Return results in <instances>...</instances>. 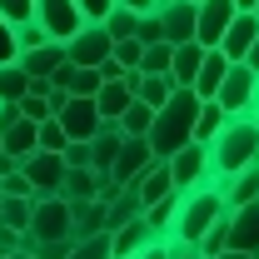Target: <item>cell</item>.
<instances>
[{"mask_svg":"<svg viewBox=\"0 0 259 259\" xmlns=\"http://www.w3.org/2000/svg\"><path fill=\"white\" fill-rule=\"evenodd\" d=\"M259 160V110H244V115H229L225 130L209 140V175L214 180H229L234 169Z\"/></svg>","mask_w":259,"mask_h":259,"instance_id":"obj_1","label":"cell"},{"mask_svg":"<svg viewBox=\"0 0 259 259\" xmlns=\"http://www.w3.org/2000/svg\"><path fill=\"white\" fill-rule=\"evenodd\" d=\"M194 115H199V95H194L190 85H175L169 100H164L160 110H155V120H150V150L155 155H169V150H180V145H190L194 140Z\"/></svg>","mask_w":259,"mask_h":259,"instance_id":"obj_2","label":"cell"},{"mask_svg":"<svg viewBox=\"0 0 259 259\" xmlns=\"http://www.w3.org/2000/svg\"><path fill=\"white\" fill-rule=\"evenodd\" d=\"M225 214V199L214 190H180V209H175V225H169V239L180 244H199L204 229Z\"/></svg>","mask_w":259,"mask_h":259,"instance_id":"obj_3","label":"cell"},{"mask_svg":"<svg viewBox=\"0 0 259 259\" xmlns=\"http://www.w3.org/2000/svg\"><path fill=\"white\" fill-rule=\"evenodd\" d=\"M169 164V180H175V190H214V175H209V145H180V150H169L164 155Z\"/></svg>","mask_w":259,"mask_h":259,"instance_id":"obj_4","label":"cell"},{"mask_svg":"<svg viewBox=\"0 0 259 259\" xmlns=\"http://www.w3.org/2000/svg\"><path fill=\"white\" fill-rule=\"evenodd\" d=\"M30 234L35 239H70V199L65 194H30Z\"/></svg>","mask_w":259,"mask_h":259,"instance_id":"obj_5","label":"cell"},{"mask_svg":"<svg viewBox=\"0 0 259 259\" xmlns=\"http://www.w3.org/2000/svg\"><path fill=\"white\" fill-rule=\"evenodd\" d=\"M225 249L234 254H254L259 259V199L249 204H225Z\"/></svg>","mask_w":259,"mask_h":259,"instance_id":"obj_6","label":"cell"},{"mask_svg":"<svg viewBox=\"0 0 259 259\" xmlns=\"http://www.w3.org/2000/svg\"><path fill=\"white\" fill-rule=\"evenodd\" d=\"M254 95H259V75L244 60H229V70H225V80H220V90H214V100L225 105L229 115H244V110H254Z\"/></svg>","mask_w":259,"mask_h":259,"instance_id":"obj_7","label":"cell"},{"mask_svg":"<svg viewBox=\"0 0 259 259\" xmlns=\"http://www.w3.org/2000/svg\"><path fill=\"white\" fill-rule=\"evenodd\" d=\"M30 20L50 35V40H60V45L85 25V15H80V5H75V0H35V15H30Z\"/></svg>","mask_w":259,"mask_h":259,"instance_id":"obj_8","label":"cell"},{"mask_svg":"<svg viewBox=\"0 0 259 259\" xmlns=\"http://www.w3.org/2000/svg\"><path fill=\"white\" fill-rule=\"evenodd\" d=\"M155 160H160V155L150 150L145 135H125V140H120V155H115V164H110V180H115V185H135Z\"/></svg>","mask_w":259,"mask_h":259,"instance_id":"obj_9","label":"cell"},{"mask_svg":"<svg viewBox=\"0 0 259 259\" xmlns=\"http://www.w3.org/2000/svg\"><path fill=\"white\" fill-rule=\"evenodd\" d=\"M105 55H110V30H105L100 20H85L80 30L65 40V60L70 65H90V70H95Z\"/></svg>","mask_w":259,"mask_h":259,"instance_id":"obj_10","label":"cell"},{"mask_svg":"<svg viewBox=\"0 0 259 259\" xmlns=\"http://www.w3.org/2000/svg\"><path fill=\"white\" fill-rule=\"evenodd\" d=\"M20 175L30 180L35 194H60V175H65V160L55 150H30L20 155Z\"/></svg>","mask_w":259,"mask_h":259,"instance_id":"obj_11","label":"cell"},{"mask_svg":"<svg viewBox=\"0 0 259 259\" xmlns=\"http://www.w3.org/2000/svg\"><path fill=\"white\" fill-rule=\"evenodd\" d=\"M55 120H60V130H65V140H90L100 130V110H95V95H70L55 110Z\"/></svg>","mask_w":259,"mask_h":259,"instance_id":"obj_12","label":"cell"},{"mask_svg":"<svg viewBox=\"0 0 259 259\" xmlns=\"http://www.w3.org/2000/svg\"><path fill=\"white\" fill-rule=\"evenodd\" d=\"M234 0H199L194 5V40L199 45H220V35H225V25L234 20Z\"/></svg>","mask_w":259,"mask_h":259,"instance_id":"obj_13","label":"cell"},{"mask_svg":"<svg viewBox=\"0 0 259 259\" xmlns=\"http://www.w3.org/2000/svg\"><path fill=\"white\" fill-rule=\"evenodd\" d=\"M15 65H20L30 80H50V75L65 65V45L60 40H40V45H30V50H20Z\"/></svg>","mask_w":259,"mask_h":259,"instance_id":"obj_14","label":"cell"},{"mask_svg":"<svg viewBox=\"0 0 259 259\" xmlns=\"http://www.w3.org/2000/svg\"><path fill=\"white\" fill-rule=\"evenodd\" d=\"M194 5L199 0H160V25H164V40L180 45V40H194Z\"/></svg>","mask_w":259,"mask_h":259,"instance_id":"obj_15","label":"cell"},{"mask_svg":"<svg viewBox=\"0 0 259 259\" xmlns=\"http://www.w3.org/2000/svg\"><path fill=\"white\" fill-rule=\"evenodd\" d=\"M225 70H229V55L220 50V45H204V60H199V70H194L190 90H194L199 100H214L220 80H225Z\"/></svg>","mask_w":259,"mask_h":259,"instance_id":"obj_16","label":"cell"},{"mask_svg":"<svg viewBox=\"0 0 259 259\" xmlns=\"http://www.w3.org/2000/svg\"><path fill=\"white\" fill-rule=\"evenodd\" d=\"M254 35H259V15L254 10H234V20H229L225 35H220V50H225L229 60H244V50H249Z\"/></svg>","mask_w":259,"mask_h":259,"instance_id":"obj_17","label":"cell"},{"mask_svg":"<svg viewBox=\"0 0 259 259\" xmlns=\"http://www.w3.org/2000/svg\"><path fill=\"white\" fill-rule=\"evenodd\" d=\"M150 239H155V229L145 225V214H135L120 229H110V259H130L140 244H150Z\"/></svg>","mask_w":259,"mask_h":259,"instance_id":"obj_18","label":"cell"},{"mask_svg":"<svg viewBox=\"0 0 259 259\" xmlns=\"http://www.w3.org/2000/svg\"><path fill=\"white\" fill-rule=\"evenodd\" d=\"M105 229V199H70V239Z\"/></svg>","mask_w":259,"mask_h":259,"instance_id":"obj_19","label":"cell"},{"mask_svg":"<svg viewBox=\"0 0 259 259\" xmlns=\"http://www.w3.org/2000/svg\"><path fill=\"white\" fill-rule=\"evenodd\" d=\"M199 60H204V45H199V40H180V45L169 50V80H175V85H190Z\"/></svg>","mask_w":259,"mask_h":259,"instance_id":"obj_20","label":"cell"},{"mask_svg":"<svg viewBox=\"0 0 259 259\" xmlns=\"http://www.w3.org/2000/svg\"><path fill=\"white\" fill-rule=\"evenodd\" d=\"M130 100H135V95H130L125 75H120V80H100V90H95V110H100V120H120Z\"/></svg>","mask_w":259,"mask_h":259,"instance_id":"obj_21","label":"cell"},{"mask_svg":"<svg viewBox=\"0 0 259 259\" xmlns=\"http://www.w3.org/2000/svg\"><path fill=\"white\" fill-rule=\"evenodd\" d=\"M95 190H100V175L90 164H65V175H60L65 199H95Z\"/></svg>","mask_w":259,"mask_h":259,"instance_id":"obj_22","label":"cell"},{"mask_svg":"<svg viewBox=\"0 0 259 259\" xmlns=\"http://www.w3.org/2000/svg\"><path fill=\"white\" fill-rule=\"evenodd\" d=\"M130 190L140 194L145 204H150V199H164V194H175V180H169V164H164V160H155L150 169H145V175H140V180H135V185H130Z\"/></svg>","mask_w":259,"mask_h":259,"instance_id":"obj_23","label":"cell"},{"mask_svg":"<svg viewBox=\"0 0 259 259\" xmlns=\"http://www.w3.org/2000/svg\"><path fill=\"white\" fill-rule=\"evenodd\" d=\"M0 145H5V155H30L35 150V120H25V115H15L10 125H0Z\"/></svg>","mask_w":259,"mask_h":259,"instance_id":"obj_24","label":"cell"},{"mask_svg":"<svg viewBox=\"0 0 259 259\" xmlns=\"http://www.w3.org/2000/svg\"><path fill=\"white\" fill-rule=\"evenodd\" d=\"M225 120H229V110L220 105V100H199V115H194V140H199V145H209V140L225 130Z\"/></svg>","mask_w":259,"mask_h":259,"instance_id":"obj_25","label":"cell"},{"mask_svg":"<svg viewBox=\"0 0 259 259\" xmlns=\"http://www.w3.org/2000/svg\"><path fill=\"white\" fill-rule=\"evenodd\" d=\"M175 209H180V190L164 194V199H150V204H145V225L155 229V234H169V225H175Z\"/></svg>","mask_w":259,"mask_h":259,"instance_id":"obj_26","label":"cell"},{"mask_svg":"<svg viewBox=\"0 0 259 259\" xmlns=\"http://www.w3.org/2000/svg\"><path fill=\"white\" fill-rule=\"evenodd\" d=\"M150 120H155V110H150L145 100H130L125 115H120L115 125H120V135H150Z\"/></svg>","mask_w":259,"mask_h":259,"instance_id":"obj_27","label":"cell"},{"mask_svg":"<svg viewBox=\"0 0 259 259\" xmlns=\"http://www.w3.org/2000/svg\"><path fill=\"white\" fill-rule=\"evenodd\" d=\"M70 259H110V229L80 234V239L70 244Z\"/></svg>","mask_w":259,"mask_h":259,"instance_id":"obj_28","label":"cell"},{"mask_svg":"<svg viewBox=\"0 0 259 259\" xmlns=\"http://www.w3.org/2000/svg\"><path fill=\"white\" fill-rule=\"evenodd\" d=\"M135 20H140V10H130V5H110L100 25L110 30V40H125V35H135Z\"/></svg>","mask_w":259,"mask_h":259,"instance_id":"obj_29","label":"cell"},{"mask_svg":"<svg viewBox=\"0 0 259 259\" xmlns=\"http://www.w3.org/2000/svg\"><path fill=\"white\" fill-rule=\"evenodd\" d=\"M169 50H175L169 40H155V45H145L135 70H145V75H169Z\"/></svg>","mask_w":259,"mask_h":259,"instance_id":"obj_30","label":"cell"},{"mask_svg":"<svg viewBox=\"0 0 259 259\" xmlns=\"http://www.w3.org/2000/svg\"><path fill=\"white\" fill-rule=\"evenodd\" d=\"M25 90H30V75H25L15 60H5L0 65V100H20Z\"/></svg>","mask_w":259,"mask_h":259,"instance_id":"obj_31","label":"cell"},{"mask_svg":"<svg viewBox=\"0 0 259 259\" xmlns=\"http://www.w3.org/2000/svg\"><path fill=\"white\" fill-rule=\"evenodd\" d=\"M0 220H5L10 229H30V199H25V194H5Z\"/></svg>","mask_w":259,"mask_h":259,"instance_id":"obj_32","label":"cell"},{"mask_svg":"<svg viewBox=\"0 0 259 259\" xmlns=\"http://www.w3.org/2000/svg\"><path fill=\"white\" fill-rule=\"evenodd\" d=\"M140 50H145V45H140L135 35H125V40H110V55L125 65V70H135V65H140Z\"/></svg>","mask_w":259,"mask_h":259,"instance_id":"obj_33","label":"cell"},{"mask_svg":"<svg viewBox=\"0 0 259 259\" xmlns=\"http://www.w3.org/2000/svg\"><path fill=\"white\" fill-rule=\"evenodd\" d=\"M30 15H35V0H0V20H5L10 30H15L20 20H30Z\"/></svg>","mask_w":259,"mask_h":259,"instance_id":"obj_34","label":"cell"},{"mask_svg":"<svg viewBox=\"0 0 259 259\" xmlns=\"http://www.w3.org/2000/svg\"><path fill=\"white\" fill-rule=\"evenodd\" d=\"M15 105H20V115H25V120H35V125H40V120H50V105H45V95H30V90H25Z\"/></svg>","mask_w":259,"mask_h":259,"instance_id":"obj_35","label":"cell"},{"mask_svg":"<svg viewBox=\"0 0 259 259\" xmlns=\"http://www.w3.org/2000/svg\"><path fill=\"white\" fill-rule=\"evenodd\" d=\"M40 40H50V35L40 30L35 20H20V25H15V55H20V50H30V45H40Z\"/></svg>","mask_w":259,"mask_h":259,"instance_id":"obj_36","label":"cell"},{"mask_svg":"<svg viewBox=\"0 0 259 259\" xmlns=\"http://www.w3.org/2000/svg\"><path fill=\"white\" fill-rule=\"evenodd\" d=\"M130 259H169V234H155L150 244H140Z\"/></svg>","mask_w":259,"mask_h":259,"instance_id":"obj_37","label":"cell"},{"mask_svg":"<svg viewBox=\"0 0 259 259\" xmlns=\"http://www.w3.org/2000/svg\"><path fill=\"white\" fill-rule=\"evenodd\" d=\"M70 244H75V239H40L35 259H70Z\"/></svg>","mask_w":259,"mask_h":259,"instance_id":"obj_38","label":"cell"},{"mask_svg":"<svg viewBox=\"0 0 259 259\" xmlns=\"http://www.w3.org/2000/svg\"><path fill=\"white\" fill-rule=\"evenodd\" d=\"M0 190L5 194H25V199H30V180H25V175H20V164H15V169H10V175H5V180H0Z\"/></svg>","mask_w":259,"mask_h":259,"instance_id":"obj_39","label":"cell"},{"mask_svg":"<svg viewBox=\"0 0 259 259\" xmlns=\"http://www.w3.org/2000/svg\"><path fill=\"white\" fill-rule=\"evenodd\" d=\"M75 5H80V15H85V20H105V10H110L115 0H75Z\"/></svg>","mask_w":259,"mask_h":259,"instance_id":"obj_40","label":"cell"},{"mask_svg":"<svg viewBox=\"0 0 259 259\" xmlns=\"http://www.w3.org/2000/svg\"><path fill=\"white\" fill-rule=\"evenodd\" d=\"M5 60H15V30L0 20V65H5Z\"/></svg>","mask_w":259,"mask_h":259,"instance_id":"obj_41","label":"cell"},{"mask_svg":"<svg viewBox=\"0 0 259 259\" xmlns=\"http://www.w3.org/2000/svg\"><path fill=\"white\" fill-rule=\"evenodd\" d=\"M169 259H204L194 244H180V239H169Z\"/></svg>","mask_w":259,"mask_h":259,"instance_id":"obj_42","label":"cell"},{"mask_svg":"<svg viewBox=\"0 0 259 259\" xmlns=\"http://www.w3.org/2000/svg\"><path fill=\"white\" fill-rule=\"evenodd\" d=\"M15 239H20V229H10L5 220H0V254H10V249H15Z\"/></svg>","mask_w":259,"mask_h":259,"instance_id":"obj_43","label":"cell"},{"mask_svg":"<svg viewBox=\"0 0 259 259\" xmlns=\"http://www.w3.org/2000/svg\"><path fill=\"white\" fill-rule=\"evenodd\" d=\"M244 65H249V70H254V75H259V35H254V40H249V50H244Z\"/></svg>","mask_w":259,"mask_h":259,"instance_id":"obj_44","label":"cell"},{"mask_svg":"<svg viewBox=\"0 0 259 259\" xmlns=\"http://www.w3.org/2000/svg\"><path fill=\"white\" fill-rule=\"evenodd\" d=\"M115 5H130V10H155V0H115Z\"/></svg>","mask_w":259,"mask_h":259,"instance_id":"obj_45","label":"cell"},{"mask_svg":"<svg viewBox=\"0 0 259 259\" xmlns=\"http://www.w3.org/2000/svg\"><path fill=\"white\" fill-rule=\"evenodd\" d=\"M209 259H254V254H234V249H225V254H209Z\"/></svg>","mask_w":259,"mask_h":259,"instance_id":"obj_46","label":"cell"},{"mask_svg":"<svg viewBox=\"0 0 259 259\" xmlns=\"http://www.w3.org/2000/svg\"><path fill=\"white\" fill-rule=\"evenodd\" d=\"M234 5H239V10H254V5H259V0H234Z\"/></svg>","mask_w":259,"mask_h":259,"instance_id":"obj_47","label":"cell"},{"mask_svg":"<svg viewBox=\"0 0 259 259\" xmlns=\"http://www.w3.org/2000/svg\"><path fill=\"white\" fill-rule=\"evenodd\" d=\"M0 259H30V254H20V249H10V254H0Z\"/></svg>","mask_w":259,"mask_h":259,"instance_id":"obj_48","label":"cell"},{"mask_svg":"<svg viewBox=\"0 0 259 259\" xmlns=\"http://www.w3.org/2000/svg\"><path fill=\"white\" fill-rule=\"evenodd\" d=\"M254 110H259V95H254Z\"/></svg>","mask_w":259,"mask_h":259,"instance_id":"obj_49","label":"cell"},{"mask_svg":"<svg viewBox=\"0 0 259 259\" xmlns=\"http://www.w3.org/2000/svg\"><path fill=\"white\" fill-rule=\"evenodd\" d=\"M0 155H5V145H0Z\"/></svg>","mask_w":259,"mask_h":259,"instance_id":"obj_50","label":"cell"},{"mask_svg":"<svg viewBox=\"0 0 259 259\" xmlns=\"http://www.w3.org/2000/svg\"><path fill=\"white\" fill-rule=\"evenodd\" d=\"M254 15H259V5H254Z\"/></svg>","mask_w":259,"mask_h":259,"instance_id":"obj_51","label":"cell"},{"mask_svg":"<svg viewBox=\"0 0 259 259\" xmlns=\"http://www.w3.org/2000/svg\"><path fill=\"white\" fill-rule=\"evenodd\" d=\"M155 5H160V0H155Z\"/></svg>","mask_w":259,"mask_h":259,"instance_id":"obj_52","label":"cell"}]
</instances>
